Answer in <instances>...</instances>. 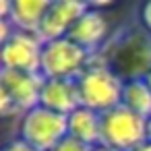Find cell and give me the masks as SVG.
Masks as SVG:
<instances>
[{"mask_svg": "<svg viewBox=\"0 0 151 151\" xmlns=\"http://www.w3.org/2000/svg\"><path fill=\"white\" fill-rule=\"evenodd\" d=\"M143 141H147V118L134 114L122 104L101 114V145L130 151Z\"/></svg>", "mask_w": 151, "mask_h": 151, "instance_id": "277c9868", "label": "cell"}, {"mask_svg": "<svg viewBox=\"0 0 151 151\" xmlns=\"http://www.w3.org/2000/svg\"><path fill=\"white\" fill-rule=\"evenodd\" d=\"M95 58H97V52L91 54L89 64L75 81H77L81 106L104 114L122 104L124 79L108 62H104V60L97 62Z\"/></svg>", "mask_w": 151, "mask_h": 151, "instance_id": "6da1fadb", "label": "cell"}, {"mask_svg": "<svg viewBox=\"0 0 151 151\" xmlns=\"http://www.w3.org/2000/svg\"><path fill=\"white\" fill-rule=\"evenodd\" d=\"M93 151H118V149H112V147H108V145H97Z\"/></svg>", "mask_w": 151, "mask_h": 151, "instance_id": "e0dca14e", "label": "cell"}, {"mask_svg": "<svg viewBox=\"0 0 151 151\" xmlns=\"http://www.w3.org/2000/svg\"><path fill=\"white\" fill-rule=\"evenodd\" d=\"M66 118H68V137L89 147L101 145V114L99 112L79 106Z\"/></svg>", "mask_w": 151, "mask_h": 151, "instance_id": "30bf717a", "label": "cell"}, {"mask_svg": "<svg viewBox=\"0 0 151 151\" xmlns=\"http://www.w3.org/2000/svg\"><path fill=\"white\" fill-rule=\"evenodd\" d=\"M48 6H50L48 0H13L9 21L15 25V29L37 33Z\"/></svg>", "mask_w": 151, "mask_h": 151, "instance_id": "8fae6325", "label": "cell"}, {"mask_svg": "<svg viewBox=\"0 0 151 151\" xmlns=\"http://www.w3.org/2000/svg\"><path fill=\"white\" fill-rule=\"evenodd\" d=\"M147 141L151 143V116L147 118Z\"/></svg>", "mask_w": 151, "mask_h": 151, "instance_id": "ac0fdd59", "label": "cell"}, {"mask_svg": "<svg viewBox=\"0 0 151 151\" xmlns=\"http://www.w3.org/2000/svg\"><path fill=\"white\" fill-rule=\"evenodd\" d=\"M143 77H145V81H147V85H149V89H151V68H149V70H147Z\"/></svg>", "mask_w": 151, "mask_h": 151, "instance_id": "d6986e66", "label": "cell"}, {"mask_svg": "<svg viewBox=\"0 0 151 151\" xmlns=\"http://www.w3.org/2000/svg\"><path fill=\"white\" fill-rule=\"evenodd\" d=\"M40 106L56 114L68 116L81 106L77 81L75 79H44L42 93H40Z\"/></svg>", "mask_w": 151, "mask_h": 151, "instance_id": "9c48e42d", "label": "cell"}, {"mask_svg": "<svg viewBox=\"0 0 151 151\" xmlns=\"http://www.w3.org/2000/svg\"><path fill=\"white\" fill-rule=\"evenodd\" d=\"M2 151H40V149H35V147L27 145L25 141H21V139L17 137V139L9 141V143L4 145V149H2Z\"/></svg>", "mask_w": 151, "mask_h": 151, "instance_id": "5bb4252c", "label": "cell"}, {"mask_svg": "<svg viewBox=\"0 0 151 151\" xmlns=\"http://www.w3.org/2000/svg\"><path fill=\"white\" fill-rule=\"evenodd\" d=\"M91 60V52L68 37L44 42L40 75L44 79H77Z\"/></svg>", "mask_w": 151, "mask_h": 151, "instance_id": "3957f363", "label": "cell"}, {"mask_svg": "<svg viewBox=\"0 0 151 151\" xmlns=\"http://www.w3.org/2000/svg\"><path fill=\"white\" fill-rule=\"evenodd\" d=\"M89 9L87 2H79V0H54L50 2L37 35L44 42H52V40H60L66 37L68 31L73 29V25L81 19V15Z\"/></svg>", "mask_w": 151, "mask_h": 151, "instance_id": "8992f818", "label": "cell"}, {"mask_svg": "<svg viewBox=\"0 0 151 151\" xmlns=\"http://www.w3.org/2000/svg\"><path fill=\"white\" fill-rule=\"evenodd\" d=\"M66 137H68V118L42 106L27 110L19 120V139L40 151L54 149Z\"/></svg>", "mask_w": 151, "mask_h": 151, "instance_id": "7a4b0ae2", "label": "cell"}, {"mask_svg": "<svg viewBox=\"0 0 151 151\" xmlns=\"http://www.w3.org/2000/svg\"><path fill=\"white\" fill-rule=\"evenodd\" d=\"M130 151H151V143H149V141H143L141 145H137V147L130 149Z\"/></svg>", "mask_w": 151, "mask_h": 151, "instance_id": "2e32d148", "label": "cell"}, {"mask_svg": "<svg viewBox=\"0 0 151 151\" xmlns=\"http://www.w3.org/2000/svg\"><path fill=\"white\" fill-rule=\"evenodd\" d=\"M108 31H110V25H108L106 15L99 9L89 6L81 15V19L73 25V29L68 31L66 37L73 40L75 44H79L81 48H85L87 52L95 54L97 48H101V44L106 42Z\"/></svg>", "mask_w": 151, "mask_h": 151, "instance_id": "ba28073f", "label": "cell"}, {"mask_svg": "<svg viewBox=\"0 0 151 151\" xmlns=\"http://www.w3.org/2000/svg\"><path fill=\"white\" fill-rule=\"evenodd\" d=\"M2 91L19 112H27L35 106H40V93L44 85V77L40 73H19V70H4L2 68Z\"/></svg>", "mask_w": 151, "mask_h": 151, "instance_id": "52a82bcc", "label": "cell"}, {"mask_svg": "<svg viewBox=\"0 0 151 151\" xmlns=\"http://www.w3.org/2000/svg\"><path fill=\"white\" fill-rule=\"evenodd\" d=\"M42 48L44 40L35 31L15 29L13 35L6 42H2V50H0L2 68L19 73H40Z\"/></svg>", "mask_w": 151, "mask_h": 151, "instance_id": "5b68a950", "label": "cell"}, {"mask_svg": "<svg viewBox=\"0 0 151 151\" xmlns=\"http://www.w3.org/2000/svg\"><path fill=\"white\" fill-rule=\"evenodd\" d=\"M122 106L143 118L151 116V89H149L145 77H126L124 79Z\"/></svg>", "mask_w": 151, "mask_h": 151, "instance_id": "7c38bea8", "label": "cell"}, {"mask_svg": "<svg viewBox=\"0 0 151 151\" xmlns=\"http://www.w3.org/2000/svg\"><path fill=\"white\" fill-rule=\"evenodd\" d=\"M95 147H89V145H85V143H81V141H77V139H73V137H66V139H62L54 149H50V151H93Z\"/></svg>", "mask_w": 151, "mask_h": 151, "instance_id": "4fadbf2b", "label": "cell"}, {"mask_svg": "<svg viewBox=\"0 0 151 151\" xmlns=\"http://www.w3.org/2000/svg\"><path fill=\"white\" fill-rule=\"evenodd\" d=\"M139 17H141V23H143V27L151 33V2H145L143 6H141V13H139Z\"/></svg>", "mask_w": 151, "mask_h": 151, "instance_id": "9a60e30c", "label": "cell"}]
</instances>
